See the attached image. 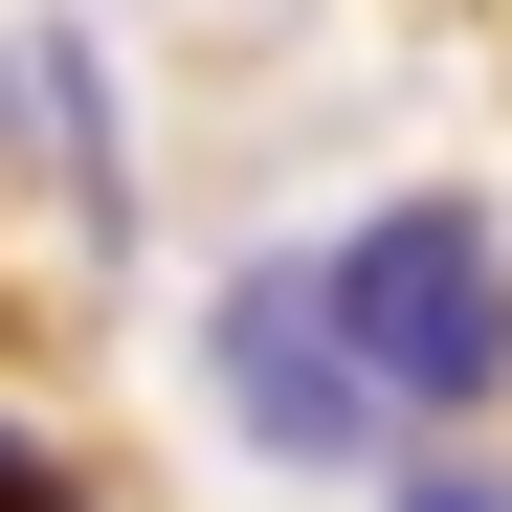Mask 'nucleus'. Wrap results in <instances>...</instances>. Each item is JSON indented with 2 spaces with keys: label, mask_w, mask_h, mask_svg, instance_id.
Returning a JSON list of instances; mask_svg holds the SVG:
<instances>
[{
  "label": "nucleus",
  "mask_w": 512,
  "mask_h": 512,
  "mask_svg": "<svg viewBox=\"0 0 512 512\" xmlns=\"http://www.w3.org/2000/svg\"><path fill=\"white\" fill-rule=\"evenodd\" d=\"M312 334H334V379H357L379 423H468L512 379V245L468 201H379L357 245L312 268Z\"/></svg>",
  "instance_id": "obj_1"
},
{
  "label": "nucleus",
  "mask_w": 512,
  "mask_h": 512,
  "mask_svg": "<svg viewBox=\"0 0 512 512\" xmlns=\"http://www.w3.org/2000/svg\"><path fill=\"white\" fill-rule=\"evenodd\" d=\"M223 401H245V446H290V468H357L379 446V401L334 379V334H312V268H245L223 290Z\"/></svg>",
  "instance_id": "obj_2"
},
{
  "label": "nucleus",
  "mask_w": 512,
  "mask_h": 512,
  "mask_svg": "<svg viewBox=\"0 0 512 512\" xmlns=\"http://www.w3.org/2000/svg\"><path fill=\"white\" fill-rule=\"evenodd\" d=\"M0 512H90V490H67V446H23V423H0Z\"/></svg>",
  "instance_id": "obj_3"
},
{
  "label": "nucleus",
  "mask_w": 512,
  "mask_h": 512,
  "mask_svg": "<svg viewBox=\"0 0 512 512\" xmlns=\"http://www.w3.org/2000/svg\"><path fill=\"white\" fill-rule=\"evenodd\" d=\"M401 512H490V490H401Z\"/></svg>",
  "instance_id": "obj_4"
}]
</instances>
